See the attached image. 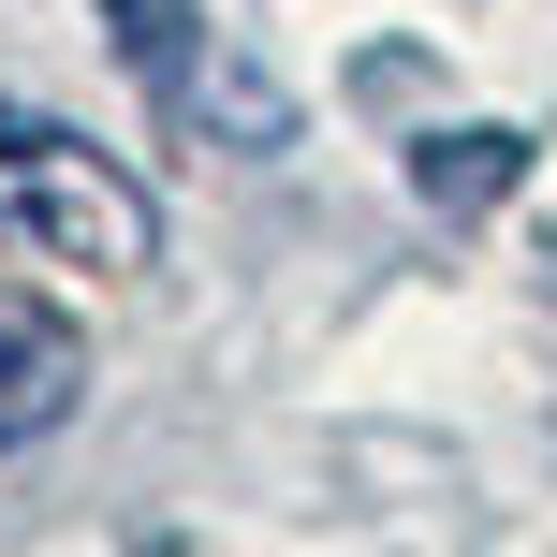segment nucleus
<instances>
[{"label":"nucleus","instance_id":"20e7f679","mask_svg":"<svg viewBox=\"0 0 557 557\" xmlns=\"http://www.w3.org/2000/svg\"><path fill=\"white\" fill-rule=\"evenodd\" d=\"M513 176V133H455V162L425 147V191H499Z\"/></svg>","mask_w":557,"mask_h":557},{"label":"nucleus","instance_id":"f257e3e1","mask_svg":"<svg viewBox=\"0 0 557 557\" xmlns=\"http://www.w3.org/2000/svg\"><path fill=\"white\" fill-rule=\"evenodd\" d=\"M0 235H29L45 264L133 278L147 250H162V206H147L133 176L74 133V117H45V103H15V88H0Z\"/></svg>","mask_w":557,"mask_h":557},{"label":"nucleus","instance_id":"7ed1b4c3","mask_svg":"<svg viewBox=\"0 0 557 557\" xmlns=\"http://www.w3.org/2000/svg\"><path fill=\"white\" fill-rule=\"evenodd\" d=\"M74 396H88V337L59 323L29 278H0V441H45Z\"/></svg>","mask_w":557,"mask_h":557},{"label":"nucleus","instance_id":"f03ea898","mask_svg":"<svg viewBox=\"0 0 557 557\" xmlns=\"http://www.w3.org/2000/svg\"><path fill=\"white\" fill-rule=\"evenodd\" d=\"M117 45H133L147 88H162V117H191V133H235V147H278V133H294V103H278L264 74H235L176 0H117Z\"/></svg>","mask_w":557,"mask_h":557}]
</instances>
